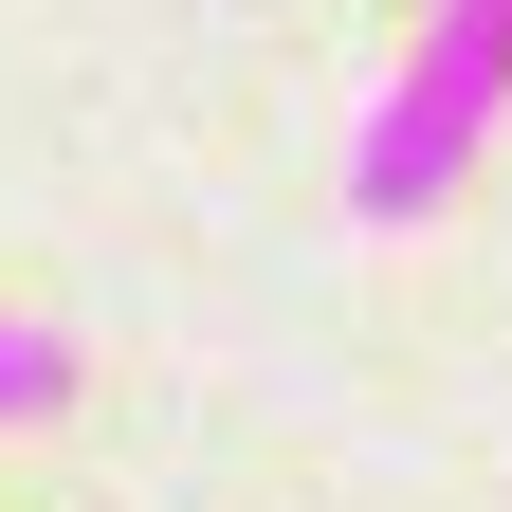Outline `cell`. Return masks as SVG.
<instances>
[{"label": "cell", "mask_w": 512, "mask_h": 512, "mask_svg": "<svg viewBox=\"0 0 512 512\" xmlns=\"http://www.w3.org/2000/svg\"><path fill=\"white\" fill-rule=\"evenodd\" d=\"M55 403H74V348L37 311H0V421H55Z\"/></svg>", "instance_id": "2"}, {"label": "cell", "mask_w": 512, "mask_h": 512, "mask_svg": "<svg viewBox=\"0 0 512 512\" xmlns=\"http://www.w3.org/2000/svg\"><path fill=\"white\" fill-rule=\"evenodd\" d=\"M494 110H512V0H439L421 55H403V74H384V110H366V147H348V220L421 238V220L476 183Z\"/></svg>", "instance_id": "1"}]
</instances>
